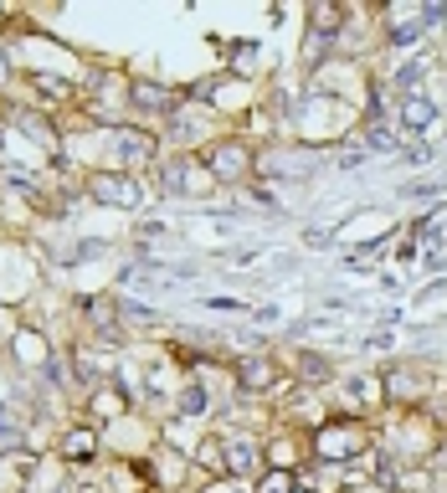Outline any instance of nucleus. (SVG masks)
<instances>
[{
    "mask_svg": "<svg viewBox=\"0 0 447 493\" xmlns=\"http://www.w3.org/2000/svg\"><path fill=\"white\" fill-rule=\"evenodd\" d=\"M87 190H93L98 200H108V206H134V200H139L134 180H124V175H93V180H87Z\"/></svg>",
    "mask_w": 447,
    "mask_h": 493,
    "instance_id": "obj_1",
    "label": "nucleus"
},
{
    "mask_svg": "<svg viewBox=\"0 0 447 493\" xmlns=\"http://www.w3.org/2000/svg\"><path fill=\"white\" fill-rule=\"evenodd\" d=\"M134 98H139V103H145V108H170V93H159V87L155 83H139V93H134Z\"/></svg>",
    "mask_w": 447,
    "mask_h": 493,
    "instance_id": "obj_3",
    "label": "nucleus"
},
{
    "mask_svg": "<svg viewBox=\"0 0 447 493\" xmlns=\"http://www.w3.org/2000/svg\"><path fill=\"white\" fill-rule=\"evenodd\" d=\"M242 169H247V149H242V144H221V149H217V175H221V180H237Z\"/></svg>",
    "mask_w": 447,
    "mask_h": 493,
    "instance_id": "obj_2",
    "label": "nucleus"
},
{
    "mask_svg": "<svg viewBox=\"0 0 447 493\" xmlns=\"http://www.w3.org/2000/svg\"><path fill=\"white\" fill-rule=\"evenodd\" d=\"M242 381H247V385H252V391H262V385H268V381H273V365H268V360H258V365H252V370H247V375H242Z\"/></svg>",
    "mask_w": 447,
    "mask_h": 493,
    "instance_id": "obj_4",
    "label": "nucleus"
},
{
    "mask_svg": "<svg viewBox=\"0 0 447 493\" xmlns=\"http://www.w3.org/2000/svg\"><path fill=\"white\" fill-rule=\"evenodd\" d=\"M0 72H5V52H0Z\"/></svg>",
    "mask_w": 447,
    "mask_h": 493,
    "instance_id": "obj_5",
    "label": "nucleus"
}]
</instances>
